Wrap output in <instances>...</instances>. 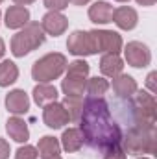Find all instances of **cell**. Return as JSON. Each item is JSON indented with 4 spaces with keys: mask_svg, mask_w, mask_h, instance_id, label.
<instances>
[{
    "mask_svg": "<svg viewBox=\"0 0 157 159\" xmlns=\"http://www.w3.org/2000/svg\"><path fill=\"white\" fill-rule=\"evenodd\" d=\"M34 100L37 106H46L57 102V89L50 83H39L34 87Z\"/></svg>",
    "mask_w": 157,
    "mask_h": 159,
    "instance_id": "ffe728a7",
    "label": "cell"
},
{
    "mask_svg": "<svg viewBox=\"0 0 157 159\" xmlns=\"http://www.w3.org/2000/svg\"><path fill=\"white\" fill-rule=\"evenodd\" d=\"M122 69H124V61L118 54H104L102 59H100V70L104 76H109V78H115L118 74H122Z\"/></svg>",
    "mask_w": 157,
    "mask_h": 159,
    "instance_id": "ac0fdd59",
    "label": "cell"
},
{
    "mask_svg": "<svg viewBox=\"0 0 157 159\" xmlns=\"http://www.w3.org/2000/svg\"><path fill=\"white\" fill-rule=\"evenodd\" d=\"M113 20L120 30H133L139 22V15L133 7H128V6H122L113 11Z\"/></svg>",
    "mask_w": 157,
    "mask_h": 159,
    "instance_id": "4fadbf2b",
    "label": "cell"
},
{
    "mask_svg": "<svg viewBox=\"0 0 157 159\" xmlns=\"http://www.w3.org/2000/svg\"><path fill=\"white\" fill-rule=\"evenodd\" d=\"M61 104L69 115V120L78 122L81 117V111H83V98L81 96H65V100Z\"/></svg>",
    "mask_w": 157,
    "mask_h": 159,
    "instance_id": "603a6c76",
    "label": "cell"
},
{
    "mask_svg": "<svg viewBox=\"0 0 157 159\" xmlns=\"http://www.w3.org/2000/svg\"><path fill=\"white\" fill-rule=\"evenodd\" d=\"M39 154H37V148L26 144V146H20L17 152H15V159H37Z\"/></svg>",
    "mask_w": 157,
    "mask_h": 159,
    "instance_id": "d4e9b609",
    "label": "cell"
},
{
    "mask_svg": "<svg viewBox=\"0 0 157 159\" xmlns=\"http://www.w3.org/2000/svg\"><path fill=\"white\" fill-rule=\"evenodd\" d=\"M79 126L83 141L94 152L104 154L120 144L122 131L111 117L109 104L104 100V96H89L83 102Z\"/></svg>",
    "mask_w": 157,
    "mask_h": 159,
    "instance_id": "6da1fadb",
    "label": "cell"
},
{
    "mask_svg": "<svg viewBox=\"0 0 157 159\" xmlns=\"http://www.w3.org/2000/svg\"><path fill=\"white\" fill-rule=\"evenodd\" d=\"M44 6L50 11H61L69 6V0H44Z\"/></svg>",
    "mask_w": 157,
    "mask_h": 159,
    "instance_id": "4316f807",
    "label": "cell"
},
{
    "mask_svg": "<svg viewBox=\"0 0 157 159\" xmlns=\"http://www.w3.org/2000/svg\"><path fill=\"white\" fill-rule=\"evenodd\" d=\"M139 159H150V157H144V156H142V157H139Z\"/></svg>",
    "mask_w": 157,
    "mask_h": 159,
    "instance_id": "d590c367",
    "label": "cell"
},
{
    "mask_svg": "<svg viewBox=\"0 0 157 159\" xmlns=\"http://www.w3.org/2000/svg\"><path fill=\"white\" fill-rule=\"evenodd\" d=\"M0 4H2V0H0Z\"/></svg>",
    "mask_w": 157,
    "mask_h": 159,
    "instance_id": "74e56055",
    "label": "cell"
},
{
    "mask_svg": "<svg viewBox=\"0 0 157 159\" xmlns=\"http://www.w3.org/2000/svg\"><path fill=\"white\" fill-rule=\"evenodd\" d=\"M43 120H44V124L48 128L57 129V128H63L65 124H69V115H67L63 104L52 102V104L44 106V109H43Z\"/></svg>",
    "mask_w": 157,
    "mask_h": 159,
    "instance_id": "30bf717a",
    "label": "cell"
},
{
    "mask_svg": "<svg viewBox=\"0 0 157 159\" xmlns=\"http://www.w3.org/2000/svg\"><path fill=\"white\" fill-rule=\"evenodd\" d=\"M133 98H128V104L122 106V109L128 111L131 124L129 126H141V128H152L157 120V104L154 94L139 91L131 94Z\"/></svg>",
    "mask_w": 157,
    "mask_h": 159,
    "instance_id": "7a4b0ae2",
    "label": "cell"
},
{
    "mask_svg": "<svg viewBox=\"0 0 157 159\" xmlns=\"http://www.w3.org/2000/svg\"><path fill=\"white\" fill-rule=\"evenodd\" d=\"M120 146L129 156H144V154H155L157 152V131L155 126L152 128H141V126H129L126 133L120 139Z\"/></svg>",
    "mask_w": 157,
    "mask_h": 159,
    "instance_id": "3957f363",
    "label": "cell"
},
{
    "mask_svg": "<svg viewBox=\"0 0 157 159\" xmlns=\"http://www.w3.org/2000/svg\"><path fill=\"white\" fill-rule=\"evenodd\" d=\"M17 6H28V4H32V2H35V0H13Z\"/></svg>",
    "mask_w": 157,
    "mask_h": 159,
    "instance_id": "4dcf8cb0",
    "label": "cell"
},
{
    "mask_svg": "<svg viewBox=\"0 0 157 159\" xmlns=\"http://www.w3.org/2000/svg\"><path fill=\"white\" fill-rule=\"evenodd\" d=\"M61 146H63V150L69 152V154L81 150V146H83V135H81V131H79L78 128H69V129H65L63 135H61Z\"/></svg>",
    "mask_w": 157,
    "mask_h": 159,
    "instance_id": "d6986e66",
    "label": "cell"
},
{
    "mask_svg": "<svg viewBox=\"0 0 157 159\" xmlns=\"http://www.w3.org/2000/svg\"><path fill=\"white\" fill-rule=\"evenodd\" d=\"M155 78H157V72H150L148 74V78H146V85H148V89L152 91V93H155Z\"/></svg>",
    "mask_w": 157,
    "mask_h": 159,
    "instance_id": "f1b7e54d",
    "label": "cell"
},
{
    "mask_svg": "<svg viewBox=\"0 0 157 159\" xmlns=\"http://www.w3.org/2000/svg\"><path fill=\"white\" fill-rule=\"evenodd\" d=\"M0 17H2V13H0Z\"/></svg>",
    "mask_w": 157,
    "mask_h": 159,
    "instance_id": "8d00e7d4",
    "label": "cell"
},
{
    "mask_svg": "<svg viewBox=\"0 0 157 159\" xmlns=\"http://www.w3.org/2000/svg\"><path fill=\"white\" fill-rule=\"evenodd\" d=\"M137 4H141V6H154L155 0H137Z\"/></svg>",
    "mask_w": 157,
    "mask_h": 159,
    "instance_id": "f546056e",
    "label": "cell"
},
{
    "mask_svg": "<svg viewBox=\"0 0 157 159\" xmlns=\"http://www.w3.org/2000/svg\"><path fill=\"white\" fill-rule=\"evenodd\" d=\"M6 107L13 115H22L30 109V98L22 89H15L6 96Z\"/></svg>",
    "mask_w": 157,
    "mask_h": 159,
    "instance_id": "7c38bea8",
    "label": "cell"
},
{
    "mask_svg": "<svg viewBox=\"0 0 157 159\" xmlns=\"http://www.w3.org/2000/svg\"><path fill=\"white\" fill-rule=\"evenodd\" d=\"M17 78H19V67L9 59L2 61L0 63V87H9L11 83L17 81Z\"/></svg>",
    "mask_w": 157,
    "mask_h": 159,
    "instance_id": "7402d4cb",
    "label": "cell"
},
{
    "mask_svg": "<svg viewBox=\"0 0 157 159\" xmlns=\"http://www.w3.org/2000/svg\"><path fill=\"white\" fill-rule=\"evenodd\" d=\"M30 22V11L24 6H11L6 11V26L11 30L24 28Z\"/></svg>",
    "mask_w": 157,
    "mask_h": 159,
    "instance_id": "9a60e30c",
    "label": "cell"
},
{
    "mask_svg": "<svg viewBox=\"0 0 157 159\" xmlns=\"http://www.w3.org/2000/svg\"><path fill=\"white\" fill-rule=\"evenodd\" d=\"M128 157V154L124 152V148L118 144L115 148H109L107 152H104L102 154V159H126Z\"/></svg>",
    "mask_w": 157,
    "mask_h": 159,
    "instance_id": "484cf974",
    "label": "cell"
},
{
    "mask_svg": "<svg viewBox=\"0 0 157 159\" xmlns=\"http://www.w3.org/2000/svg\"><path fill=\"white\" fill-rule=\"evenodd\" d=\"M41 28H43L44 34L57 37V35H61V34L67 32V28H69V19H67L65 15H61L59 11H48V13L43 17V20H41Z\"/></svg>",
    "mask_w": 157,
    "mask_h": 159,
    "instance_id": "8fae6325",
    "label": "cell"
},
{
    "mask_svg": "<svg viewBox=\"0 0 157 159\" xmlns=\"http://www.w3.org/2000/svg\"><path fill=\"white\" fill-rule=\"evenodd\" d=\"M46 159H61L59 156H54V157H46Z\"/></svg>",
    "mask_w": 157,
    "mask_h": 159,
    "instance_id": "836d02e7",
    "label": "cell"
},
{
    "mask_svg": "<svg viewBox=\"0 0 157 159\" xmlns=\"http://www.w3.org/2000/svg\"><path fill=\"white\" fill-rule=\"evenodd\" d=\"M59 150H61L59 141H57L56 137H50V135L43 137V139L39 141V144H37V154H39L43 159L59 156Z\"/></svg>",
    "mask_w": 157,
    "mask_h": 159,
    "instance_id": "44dd1931",
    "label": "cell"
},
{
    "mask_svg": "<svg viewBox=\"0 0 157 159\" xmlns=\"http://www.w3.org/2000/svg\"><path fill=\"white\" fill-rule=\"evenodd\" d=\"M124 56H126L128 65H131V67H135V69H144V67H148L150 61H152L150 48H148L144 43H139V41L128 43V46L124 48Z\"/></svg>",
    "mask_w": 157,
    "mask_h": 159,
    "instance_id": "ba28073f",
    "label": "cell"
},
{
    "mask_svg": "<svg viewBox=\"0 0 157 159\" xmlns=\"http://www.w3.org/2000/svg\"><path fill=\"white\" fill-rule=\"evenodd\" d=\"M4 54H6V44H4V41L0 39V59H2Z\"/></svg>",
    "mask_w": 157,
    "mask_h": 159,
    "instance_id": "d6a6232c",
    "label": "cell"
},
{
    "mask_svg": "<svg viewBox=\"0 0 157 159\" xmlns=\"http://www.w3.org/2000/svg\"><path fill=\"white\" fill-rule=\"evenodd\" d=\"M70 4H74V6H85L87 2H91V0H69Z\"/></svg>",
    "mask_w": 157,
    "mask_h": 159,
    "instance_id": "1f68e13d",
    "label": "cell"
},
{
    "mask_svg": "<svg viewBox=\"0 0 157 159\" xmlns=\"http://www.w3.org/2000/svg\"><path fill=\"white\" fill-rule=\"evenodd\" d=\"M67 76L61 81V89L67 96H81L87 85L89 76V63L83 59H76L67 65Z\"/></svg>",
    "mask_w": 157,
    "mask_h": 159,
    "instance_id": "8992f818",
    "label": "cell"
},
{
    "mask_svg": "<svg viewBox=\"0 0 157 159\" xmlns=\"http://www.w3.org/2000/svg\"><path fill=\"white\" fill-rule=\"evenodd\" d=\"M117 2H129V0H117Z\"/></svg>",
    "mask_w": 157,
    "mask_h": 159,
    "instance_id": "e575fe53",
    "label": "cell"
},
{
    "mask_svg": "<svg viewBox=\"0 0 157 159\" xmlns=\"http://www.w3.org/2000/svg\"><path fill=\"white\" fill-rule=\"evenodd\" d=\"M67 48L74 56H92L94 54V46H92L89 32H81V30H76L69 35Z\"/></svg>",
    "mask_w": 157,
    "mask_h": 159,
    "instance_id": "9c48e42d",
    "label": "cell"
},
{
    "mask_svg": "<svg viewBox=\"0 0 157 159\" xmlns=\"http://www.w3.org/2000/svg\"><path fill=\"white\" fill-rule=\"evenodd\" d=\"M109 89V81L104 78H91L85 85V91L89 93V96H104Z\"/></svg>",
    "mask_w": 157,
    "mask_h": 159,
    "instance_id": "cb8c5ba5",
    "label": "cell"
},
{
    "mask_svg": "<svg viewBox=\"0 0 157 159\" xmlns=\"http://www.w3.org/2000/svg\"><path fill=\"white\" fill-rule=\"evenodd\" d=\"M113 6L105 0H100V2H94L91 7H89V19L96 24H107L113 20Z\"/></svg>",
    "mask_w": 157,
    "mask_h": 159,
    "instance_id": "5bb4252c",
    "label": "cell"
},
{
    "mask_svg": "<svg viewBox=\"0 0 157 159\" xmlns=\"http://www.w3.org/2000/svg\"><path fill=\"white\" fill-rule=\"evenodd\" d=\"M6 131L9 133V137L17 143H26L30 139V129H28V124L20 117H11L6 122Z\"/></svg>",
    "mask_w": 157,
    "mask_h": 159,
    "instance_id": "2e32d148",
    "label": "cell"
},
{
    "mask_svg": "<svg viewBox=\"0 0 157 159\" xmlns=\"http://www.w3.org/2000/svg\"><path fill=\"white\" fill-rule=\"evenodd\" d=\"M67 57L59 52L46 54L37 59L32 67V78L39 83H50L52 80H57L67 69Z\"/></svg>",
    "mask_w": 157,
    "mask_h": 159,
    "instance_id": "5b68a950",
    "label": "cell"
},
{
    "mask_svg": "<svg viewBox=\"0 0 157 159\" xmlns=\"http://www.w3.org/2000/svg\"><path fill=\"white\" fill-rule=\"evenodd\" d=\"M7 157H9V144L4 139H0V159H7Z\"/></svg>",
    "mask_w": 157,
    "mask_h": 159,
    "instance_id": "83f0119b",
    "label": "cell"
},
{
    "mask_svg": "<svg viewBox=\"0 0 157 159\" xmlns=\"http://www.w3.org/2000/svg\"><path fill=\"white\" fill-rule=\"evenodd\" d=\"M89 35H91L92 46H94V54L96 52L118 54L122 50V37L117 32H111V30H91Z\"/></svg>",
    "mask_w": 157,
    "mask_h": 159,
    "instance_id": "52a82bcc",
    "label": "cell"
},
{
    "mask_svg": "<svg viewBox=\"0 0 157 159\" xmlns=\"http://www.w3.org/2000/svg\"><path fill=\"white\" fill-rule=\"evenodd\" d=\"M44 43V32L39 22H28L20 32H17L11 39V54L15 57H24L32 50L39 48Z\"/></svg>",
    "mask_w": 157,
    "mask_h": 159,
    "instance_id": "277c9868",
    "label": "cell"
},
{
    "mask_svg": "<svg viewBox=\"0 0 157 159\" xmlns=\"http://www.w3.org/2000/svg\"><path fill=\"white\" fill-rule=\"evenodd\" d=\"M113 91L118 98H131V94L137 93V81L129 74H118L113 78Z\"/></svg>",
    "mask_w": 157,
    "mask_h": 159,
    "instance_id": "e0dca14e",
    "label": "cell"
}]
</instances>
